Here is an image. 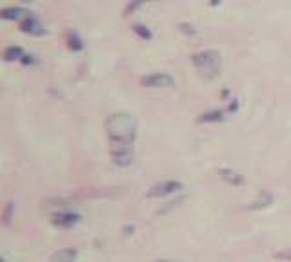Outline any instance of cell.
<instances>
[{
    "label": "cell",
    "instance_id": "1",
    "mask_svg": "<svg viewBox=\"0 0 291 262\" xmlns=\"http://www.w3.org/2000/svg\"><path fill=\"white\" fill-rule=\"evenodd\" d=\"M106 133L111 148H133L137 138V118L126 111L111 113L106 118Z\"/></svg>",
    "mask_w": 291,
    "mask_h": 262
},
{
    "label": "cell",
    "instance_id": "2",
    "mask_svg": "<svg viewBox=\"0 0 291 262\" xmlns=\"http://www.w3.org/2000/svg\"><path fill=\"white\" fill-rule=\"evenodd\" d=\"M191 62L195 66V69L200 73V77L204 79H215L219 73H221V55L215 50H206L195 53L191 57Z\"/></svg>",
    "mask_w": 291,
    "mask_h": 262
},
{
    "label": "cell",
    "instance_id": "3",
    "mask_svg": "<svg viewBox=\"0 0 291 262\" xmlns=\"http://www.w3.org/2000/svg\"><path fill=\"white\" fill-rule=\"evenodd\" d=\"M182 187H184L182 182H179V180H162V182H157L150 187L148 197H150V199H162V197L173 195V193L180 192Z\"/></svg>",
    "mask_w": 291,
    "mask_h": 262
},
{
    "label": "cell",
    "instance_id": "4",
    "mask_svg": "<svg viewBox=\"0 0 291 262\" xmlns=\"http://www.w3.org/2000/svg\"><path fill=\"white\" fill-rule=\"evenodd\" d=\"M55 228H62V229H69L73 226H77L80 222V215L79 213H73V211H58L53 215L51 219Z\"/></svg>",
    "mask_w": 291,
    "mask_h": 262
},
{
    "label": "cell",
    "instance_id": "5",
    "mask_svg": "<svg viewBox=\"0 0 291 262\" xmlns=\"http://www.w3.org/2000/svg\"><path fill=\"white\" fill-rule=\"evenodd\" d=\"M135 153H133V148H111V160L113 164L120 168H126L129 164L133 162Z\"/></svg>",
    "mask_w": 291,
    "mask_h": 262
},
{
    "label": "cell",
    "instance_id": "6",
    "mask_svg": "<svg viewBox=\"0 0 291 262\" xmlns=\"http://www.w3.org/2000/svg\"><path fill=\"white\" fill-rule=\"evenodd\" d=\"M140 82L142 86L148 87H171L175 84V80L167 73H151V75L144 77Z\"/></svg>",
    "mask_w": 291,
    "mask_h": 262
},
{
    "label": "cell",
    "instance_id": "7",
    "mask_svg": "<svg viewBox=\"0 0 291 262\" xmlns=\"http://www.w3.org/2000/svg\"><path fill=\"white\" fill-rule=\"evenodd\" d=\"M20 31H24V33H29V35H35V37H40V35L46 33L44 26H42L35 17H31V15H28L26 18H22Z\"/></svg>",
    "mask_w": 291,
    "mask_h": 262
},
{
    "label": "cell",
    "instance_id": "8",
    "mask_svg": "<svg viewBox=\"0 0 291 262\" xmlns=\"http://www.w3.org/2000/svg\"><path fill=\"white\" fill-rule=\"evenodd\" d=\"M79 257V251L66 248V250H58L57 253L51 257V262H75Z\"/></svg>",
    "mask_w": 291,
    "mask_h": 262
},
{
    "label": "cell",
    "instance_id": "9",
    "mask_svg": "<svg viewBox=\"0 0 291 262\" xmlns=\"http://www.w3.org/2000/svg\"><path fill=\"white\" fill-rule=\"evenodd\" d=\"M221 173V179L224 180V182L231 184V186H240L242 182H244V179H242V175H238L237 171L233 170H228V168H224V170L219 171Z\"/></svg>",
    "mask_w": 291,
    "mask_h": 262
},
{
    "label": "cell",
    "instance_id": "10",
    "mask_svg": "<svg viewBox=\"0 0 291 262\" xmlns=\"http://www.w3.org/2000/svg\"><path fill=\"white\" fill-rule=\"evenodd\" d=\"M24 15L28 17V11L22 8H4L0 11V17L6 18V20H18V18H22Z\"/></svg>",
    "mask_w": 291,
    "mask_h": 262
},
{
    "label": "cell",
    "instance_id": "11",
    "mask_svg": "<svg viewBox=\"0 0 291 262\" xmlns=\"http://www.w3.org/2000/svg\"><path fill=\"white\" fill-rule=\"evenodd\" d=\"M4 60L6 62H13V60H22V57H24V51H22V47L18 46H9L4 50Z\"/></svg>",
    "mask_w": 291,
    "mask_h": 262
},
{
    "label": "cell",
    "instance_id": "12",
    "mask_svg": "<svg viewBox=\"0 0 291 262\" xmlns=\"http://www.w3.org/2000/svg\"><path fill=\"white\" fill-rule=\"evenodd\" d=\"M226 118V111H208L199 116V122H221Z\"/></svg>",
    "mask_w": 291,
    "mask_h": 262
},
{
    "label": "cell",
    "instance_id": "13",
    "mask_svg": "<svg viewBox=\"0 0 291 262\" xmlns=\"http://www.w3.org/2000/svg\"><path fill=\"white\" fill-rule=\"evenodd\" d=\"M67 46H69V50H73V51L82 50V42L79 40L77 33H73V31H67Z\"/></svg>",
    "mask_w": 291,
    "mask_h": 262
},
{
    "label": "cell",
    "instance_id": "14",
    "mask_svg": "<svg viewBox=\"0 0 291 262\" xmlns=\"http://www.w3.org/2000/svg\"><path fill=\"white\" fill-rule=\"evenodd\" d=\"M133 31L138 35V37H142V38H148V40L151 38V31L146 28V26H142V24H135L133 26Z\"/></svg>",
    "mask_w": 291,
    "mask_h": 262
},
{
    "label": "cell",
    "instance_id": "15",
    "mask_svg": "<svg viewBox=\"0 0 291 262\" xmlns=\"http://www.w3.org/2000/svg\"><path fill=\"white\" fill-rule=\"evenodd\" d=\"M144 2H153V0H131L128 6H126V9H124V17H128L129 13L131 11H135V9L138 8V6H142Z\"/></svg>",
    "mask_w": 291,
    "mask_h": 262
},
{
    "label": "cell",
    "instance_id": "16",
    "mask_svg": "<svg viewBox=\"0 0 291 262\" xmlns=\"http://www.w3.org/2000/svg\"><path fill=\"white\" fill-rule=\"evenodd\" d=\"M260 197H262V195H260ZM270 204H271V197H270V199H266V200H264V199H258V200H255V202L251 204L250 208H251V209L266 208V206H270Z\"/></svg>",
    "mask_w": 291,
    "mask_h": 262
},
{
    "label": "cell",
    "instance_id": "17",
    "mask_svg": "<svg viewBox=\"0 0 291 262\" xmlns=\"http://www.w3.org/2000/svg\"><path fill=\"white\" fill-rule=\"evenodd\" d=\"M277 258H282V260H291V248H287V250H284V251H279V253H277Z\"/></svg>",
    "mask_w": 291,
    "mask_h": 262
},
{
    "label": "cell",
    "instance_id": "18",
    "mask_svg": "<svg viewBox=\"0 0 291 262\" xmlns=\"http://www.w3.org/2000/svg\"><path fill=\"white\" fill-rule=\"evenodd\" d=\"M20 62H22V64H33V62H35V57H31V55H24Z\"/></svg>",
    "mask_w": 291,
    "mask_h": 262
},
{
    "label": "cell",
    "instance_id": "19",
    "mask_svg": "<svg viewBox=\"0 0 291 262\" xmlns=\"http://www.w3.org/2000/svg\"><path fill=\"white\" fill-rule=\"evenodd\" d=\"M22 2H31V0H22Z\"/></svg>",
    "mask_w": 291,
    "mask_h": 262
},
{
    "label": "cell",
    "instance_id": "20",
    "mask_svg": "<svg viewBox=\"0 0 291 262\" xmlns=\"http://www.w3.org/2000/svg\"><path fill=\"white\" fill-rule=\"evenodd\" d=\"M158 262H167V260H158Z\"/></svg>",
    "mask_w": 291,
    "mask_h": 262
}]
</instances>
